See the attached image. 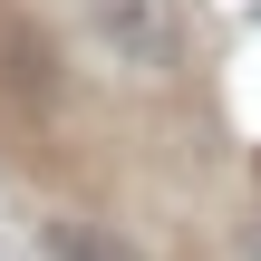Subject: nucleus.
Wrapping results in <instances>:
<instances>
[{"instance_id":"1","label":"nucleus","mask_w":261,"mask_h":261,"mask_svg":"<svg viewBox=\"0 0 261 261\" xmlns=\"http://www.w3.org/2000/svg\"><path fill=\"white\" fill-rule=\"evenodd\" d=\"M87 29H97V48H116V68H165L174 58L165 0H87Z\"/></svg>"},{"instance_id":"2","label":"nucleus","mask_w":261,"mask_h":261,"mask_svg":"<svg viewBox=\"0 0 261 261\" xmlns=\"http://www.w3.org/2000/svg\"><path fill=\"white\" fill-rule=\"evenodd\" d=\"M39 252L48 261H145L116 223H87V213H48V223H39Z\"/></svg>"}]
</instances>
